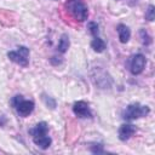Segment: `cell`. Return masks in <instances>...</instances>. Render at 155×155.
Listing matches in <instances>:
<instances>
[{
	"instance_id": "obj_1",
	"label": "cell",
	"mask_w": 155,
	"mask_h": 155,
	"mask_svg": "<svg viewBox=\"0 0 155 155\" xmlns=\"http://www.w3.org/2000/svg\"><path fill=\"white\" fill-rule=\"evenodd\" d=\"M65 8L71 17L79 22H84L88 17V8L84 0H68L65 2Z\"/></svg>"
},
{
	"instance_id": "obj_2",
	"label": "cell",
	"mask_w": 155,
	"mask_h": 155,
	"mask_svg": "<svg viewBox=\"0 0 155 155\" xmlns=\"http://www.w3.org/2000/svg\"><path fill=\"white\" fill-rule=\"evenodd\" d=\"M150 113L149 107L143 105L140 103H131L126 107V109L122 113V117L125 120H136L139 117H144Z\"/></svg>"
},
{
	"instance_id": "obj_3",
	"label": "cell",
	"mask_w": 155,
	"mask_h": 155,
	"mask_svg": "<svg viewBox=\"0 0 155 155\" xmlns=\"http://www.w3.org/2000/svg\"><path fill=\"white\" fill-rule=\"evenodd\" d=\"M11 104L12 107L16 109V111L18 113L19 116L25 117L29 114H31V111L34 110V102L30 99H24L22 96H15L11 99Z\"/></svg>"
},
{
	"instance_id": "obj_4",
	"label": "cell",
	"mask_w": 155,
	"mask_h": 155,
	"mask_svg": "<svg viewBox=\"0 0 155 155\" xmlns=\"http://www.w3.org/2000/svg\"><path fill=\"white\" fill-rule=\"evenodd\" d=\"M7 57L13 63H16L21 67H27L29 64V48L25 46H19V47H17L16 51L7 52Z\"/></svg>"
},
{
	"instance_id": "obj_5",
	"label": "cell",
	"mask_w": 155,
	"mask_h": 155,
	"mask_svg": "<svg viewBox=\"0 0 155 155\" xmlns=\"http://www.w3.org/2000/svg\"><path fill=\"white\" fill-rule=\"evenodd\" d=\"M145 64H147V59H145L144 54L137 53V54L132 56V58L130 61V71H131V74L132 75H139L144 70Z\"/></svg>"
},
{
	"instance_id": "obj_6",
	"label": "cell",
	"mask_w": 155,
	"mask_h": 155,
	"mask_svg": "<svg viewBox=\"0 0 155 155\" xmlns=\"http://www.w3.org/2000/svg\"><path fill=\"white\" fill-rule=\"evenodd\" d=\"M73 113L80 119L92 117V113L90 110V105L84 101H78V102H75L73 104Z\"/></svg>"
},
{
	"instance_id": "obj_7",
	"label": "cell",
	"mask_w": 155,
	"mask_h": 155,
	"mask_svg": "<svg viewBox=\"0 0 155 155\" xmlns=\"http://www.w3.org/2000/svg\"><path fill=\"white\" fill-rule=\"evenodd\" d=\"M137 128L134 125L132 124H124L119 127V131H117V136H119V139L122 140V142H126L128 140L134 133H136Z\"/></svg>"
},
{
	"instance_id": "obj_8",
	"label": "cell",
	"mask_w": 155,
	"mask_h": 155,
	"mask_svg": "<svg viewBox=\"0 0 155 155\" xmlns=\"http://www.w3.org/2000/svg\"><path fill=\"white\" fill-rule=\"evenodd\" d=\"M33 142L35 143V145H38L40 149H47L51 143H52V139L46 134H39V136H33Z\"/></svg>"
},
{
	"instance_id": "obj_9",
	"label": "cell",
	"mask_w": 155,
	"mask_h": 155,
	"mask_svg": "<svg viewBox=\"0 0 155 155\" xmlns=\"http://www.w3.org/2000/svg\"><path fill=\"white\" fill-rule=\"evenodd\" d=\"M116 30H117V34H119V40L121 44H126L130 38H131V31H130V28L125 24H119L116 27Z\"/></svg>"
},
{
	"instance_id": "obj_10",
	"label": "cell",
	"mask_w": 155,
	"mask_h": 155,
	"mask_svg": "<svg viewBox=\"0 0 155 155\" xmlns=\"http://www.w3.org/2000/svg\"><path fill=\"white\" fill-rule=\"evenodd\" d=\"M29 133L33 136H39V134H46L48 133V125L47 122L45 121H41V122H38L33 128L29 130Z\"/></svg>"
},
{
	"instance_id": "obj_11",
	"label": "cell",
	"mask_w": 155,
	"mask_h": 155,
	"mask_svg": "<svg viewBox=\"0 0 155 155\" xmlns=\"http://www.w3.org/2000/svg\"><path fill=\"white\" fill-rule=\"evenodd\" d=\"M91 47L93 48V51L99 53V52H103L105 50V42L99 36H94L93 40L91 41Z\"/></svg>"
},
{
	"instance_id": "obj_12",
	"label": "cell",
	"mask_w": 155,
	"mask_h": 155,
	"mask_svg": "<svg viewBox=\"0 0 155 155\" xmlns=\"http://www.w3.org/2000/svg\"><path fill=\"white\" fill-rule=\"evenodd\" d=\"M69 45H70V41H69V36L67 34H62L61 39H59V42H58V51L61 53H64L68 48H69Z\"/></svg>"
},
{
	"instance_id": "obj_13",
	"label": "cell",
	"mask_w": 155,
	"mask_h": 155,
	"mask_svg": "<svg viewBox=\"0 0 155 155\" xmlns=\"http://www.w3.org/2000/svg\"><path fill=\"white\" fill-rule=\"evenodd\" d=\"M154 18H155V8H154V5H149L148 8H147V11H145V19L149 21V22H151V21H154Z\"/></svg>"
},
{
	"instance_id": "obj_14",
	"label": "cell",
	"mask_w": 155,
	"mask_h": 155,
	"mask_svg": "<svg viewBox=\"0 0 155 155\" xmlns=\"http://www.w3.org/2000/svg\"><path fill=\"white\" fill-rule=\"evenodd\" d=\"M87 28H88L90 33H91L93 36H98L99 29H98V24H97L96 22H90V23L87 24Z\"/></svg>"
},
{
	"instance_id": "obj_15",
	"label": "cell",
	"mask_w": 155,
	"mask_h": 155,
	"mask_svg": "<svg viewBox=\"0 0 155 155\" xmlns=\"http://www.w3.org/2000/svg\"><path fill=\"white\" fill-rule=\"evenodd\" d=\"M42 99H44L45 104H46L47 107H50L51 109H54V108H56V101H54L52 97H48V96H46V94H42Z\"/></svg>"
},
{
	"instance_id": "obj_16",
	"label": "cell",
	"mask_w": 155,
	"mask_h": 155,
	"mask_svg": "<svg viewBox=\"0 0 155 155\" xmlns=\"http://www.w3.org/2000/svg\"><path fill=\"white\" fill-rule=\"evenodd\" d=\"M139 34H140V38H142V41H143L144 45H149V44L151 42V38L148 35V33H147L144 29H142V30L139 31Z\"/></svg>"
},
{
	"instance_id": "obj_17",
	"label": "cell",
	"mask_w": 155,
	"mask_h": 155,
	"mask_svg": "<svg viewBox=\"0 0 155 155\" xmlns=\"http://www.w3.org/2000/svg\"><path fill=\"white\" fill-rule=\"evenodd\" d=\"M90 150H91L93 154H103V153H105L102 144H93V145H91Z\"/></svg>"
}]
</instances>
